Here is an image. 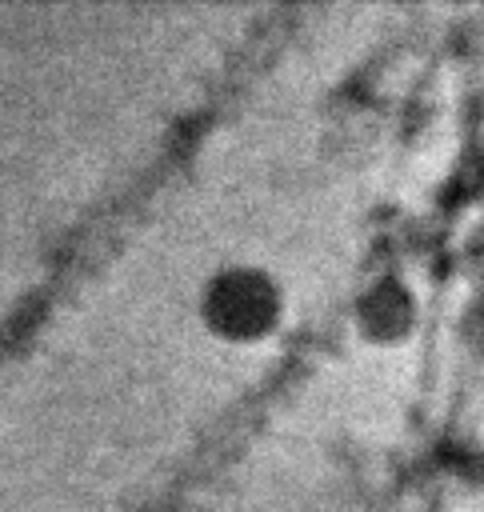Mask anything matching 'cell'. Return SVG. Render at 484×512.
I'll return each mask as SVG.
<instances>
[{"mask_svg": "<svg viewBox=\"0 0 484 512\" xmlns=\"http://www.w3.org/2000/svg\"><path fill=\"white\" fill-rule=\"evenodd\" d=\"M284 316L280 284L252 264H228L200 288V320L228 344L264 340Z\"/></svg>", "mask_w": 484, "mask_h": 512, "instance_id": "6da1fadb", "label": "cell"}]
</instances>
